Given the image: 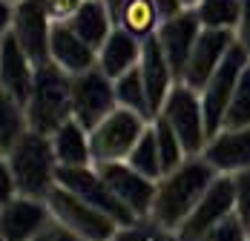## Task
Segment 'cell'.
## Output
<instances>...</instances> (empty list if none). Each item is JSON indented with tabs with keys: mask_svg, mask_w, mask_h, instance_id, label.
I'll return each instance as SVG.
<instances>
[{
	"mask_svg": "<svg viewBox=\"0 0 250 241\" xmlns=\"http://www.w3.org/2000/svg\"><path fill=\"white\" fill-rule=\"evenodd\" d=\"M216 175L219 172L201 155H190L181 167L164 172L155 181V201H152L150 218L164 230L175 233L184 224V218L193 213V207L201 201V195L207 193Z\"/></svg>",
	"mask_w": 250,
	"mask_h": 241,
	"instance_id": "cell-1",
	"label": "cell"
},
{
	"mask_svg": "<svg viewBox=\"0 0 250 241\" xmlns=\"http://www.w3.org/2000/svg\"><path fill=\"white\" fill-rule=\"evenodd\" d=\"M3 158H6V164L12 169L18 195L43 198L46 201L52 187L58 184V158H55L49 135H43L38 129H26L23 138Z\"/></svg>",
	"mask_w": 250,
	"mask_h": 241,
	"instance_id": "cell-2",
	"label": "cell"
},
{
	"mask_svg": "<svg viewBox=\"0 0 250 241\" xmlns=\"http://www.w3.org/2000/svg\"><path fill=\"white\" fill-rule=\"evenodd\" d=\"M23 106L29 129L52 135L61 123L72 118V75L52 60L41 63L35 69V83Z\"/></svg>",
	"mask_w": 250,
	"mask_h": 241,
	"instance_id": "cell-3",
	"label": "cell"
},
{
	"mask_svg": "<svg viewBox=\"0 0 250 241\" xmlns=\"http://www.w3.org/2000/svg\"><path fill=\"white\" fill-rule=\"evenodd\" d=\"M46 204H49L55 224L72 230L86 241H109L115 236V230L121 227L112 216H106L104 210L92 207L89 201H83L81 195H75L72 190H66L61 184L52 187V193L46 195Z\"/></svg>",
	"mask_w": 250,
	"mask_h": 241,
	"instance_id": "cell-4",
	"label": "cell"
},
{
	"mask_svg": "<svg viewBox=\"0 0 250 241\" xmlns=\"http://www.w3.org/2000/svg\"><path fill=\"white\" fill-rule=\"evenodd\" d=\"M150 120L126 106L112 109L98 126L89 129V149H92V164H112V161H126L132 146L144 135Z\"/></svg>",
	"mask_w": 250,
	"mask_h": 241,
	"instance_id": "cell-5",
	"label": "cell"
},
{
	"mask_svg": "<svg viewBox=\"0 0 250 241\" xmlns=\"http://www.w3.org/2000/svg\"><path fill=\"white\" fill-rule=\"evenodd\" d=\"M158 118H164L175 129V135L181 138L187 155H201V149L210 141V132H207V123H204V109H201L199 89H193L184 80H178L170 89V95L164 100Z\"/></svg>",
	"mask_w": 250,
	"mask_h": 241,
	"instance_id": "cell-6",
	"label": "cell"
},
{
	"mask_svg": "<svg viewBox=\"0 0 250 241\" xmlns=\"http://www.w3.org/2000/svg\"><path fill=\"white\" fill-rule=\"evenodd\" d=\"M250 63V52L239 40L230 46V52L225 55V60L219 63V69L210 75V80L201 86V109H204V123H207V132L216 135L225 123V112L230 106V98L233 89L239 83V78L245 72V66Z\"/></svg>",
	"mask_w": 250,
	"mask_h": 241,
	"instance_id": "cell-7",
	"label": "cell"
},
{
	"mask_svg": "<svg viewBox=\"0 0 250 241\" xmlns=\"http://www.w3.org/2000/svg\"><path fill=\"white\" fill-rule=\"evenodd\" d=\"M112 109H118V98L115 80L109 75L101 72L98 66L72 75V118L83 129L98 126Z\"/></svg>",
	"mask_w": 250,
	"mask_h": 241,
	"instance_id": "cell-8",
	"label": "cell"
},
{
	"mask_svg": "<svg viewBox=\"0 0 250 241\" xmlns=\"http://www.w3.org/2000/svg\"><path fill=\"white\" fill-rule=\"evenodd\" d=\"M236 213V190H233V175L219 172L201 201L193 207V213L184 218V224L175 230L178 241H199L213 224Z\"/></svg>",
	"mask_w": 250,
	"mask_h": 241,
	"instance_id": "cell-9",
	"label": "cell"
},
{
	"mask_svg": "<svg viewBox=\"0 0 250 241\" xmlns=\"http://www.w3.org/2000/svg\"><path fill=\"white\" fill-rule=\"evenodd\" d=\"M58 184L72 190L75 195H81L83 201H89L92 207L104 210L106 216H112L121 227L132 224L135 218L126 210L124 204L115 198V193L109 190V184L104 181V175L98 172L95 164H86V167H58Z\"/></svg>",
	"mask_w": 250,
	"mask_h": 241,
	"instance_id": "cell-10",
	"label": "cell"
},
{
	"mask_svg": "<svg viewBox=\"0 0 250 241\" xmlns=\"http://www.w3.org/2000/svg\"><path fill=\"white\" fill-rule=\"evenodd\" d=\"M104 181L115 198L132 213V218H150L152 201H155V181L132 169L126 161H112V164H95Z\"/></svg>",
	"mask_w": 250,
	"mask_h": 241,
	"instance_id": "cell-11",
	"label": "cell"
},
{
	"mask_svg": "<svg viewBox=\"0 0 250 241\" xmlns=\"http://www.w3.org/2000/svg\"><path fill=\"white\" fill-rule=\"evenodd\" d=\"M52 20L43 0H18L15 18H12V35L26 49V55L35 60V66L49 63V35Z\"/></svg>",
	"mask_w": 250,
	"mask_h": 241,
	"instance_id": "cell-12",
	"label": "cell"
},
{
	"mask_svg": "<svg viewBox=\"0 0 250 241\" xmlns=\"http://www.w3.org/2000/svg\"><path fill=\"white\" fill-rule=\"evenodd\" d=\"M55 224L49 213V204L43 198L15 195L0 210V233L6 241H32L43 233H49Z\"/></svg>",
	"mask_w": 250,
	"mask_h": 241,
	"instance_id": "cell-13",
	"label": "cell"
},
{
	"mask_svg": "<svg viewBox=\"0 0 250 241\" xmlns=\"http://www.w3.org/2000/svg\"><path fill=\"white\" fill-rule=\"evenodd\" d=\"M233 43H236V32L233 29H204L201 26L181 80L201 92V86L210 80V75L219 69V63L225 60V55L230 52Z\"/></svg>",
	"mask_w": 250,
	"mask_h": 241,
	"instance_id": "cell-14",
	"label": "cell"
},
{
	"mask_svg": "<svg viewBox=\"0 0 250 241\" xmlns=\"http://www.w3.org/2000/svg\"><path fill=\"white\" fill-rule=\"evenodd\" d=\"M199 32H201V23H199L196 9H184L181 15L161 20L158 32H155L158 43H161L167 60H170V66H173L175 80L184 78V69H187V60H190V52L196 46Z\"/></svg>",
	"mask_w": 250,
	"mask_h": 241,
	"instance_id": "cell-15",
	"label": "cell"
},
{
	"mask_svg": "<svg viewBox=\"0 0 250 241\" xmlns=\"http://www.w3.org/2000/svg\"><path fill=\"white\" fill-rule=\"evenodd\" d=\"M201 158L216 172H225V175L250 169V126L219 129L201 149Z\"/></svg>",
	"mask_w": 250,
	"mask_h": 241,
	"instance_id": "cell-16",
	"label": "cell"
},
{
	"mask_svg": "<svg viewBox=\"0 0 250 241\" xmlns=\"http://www.w3.org/2000/svg\"><path fill=\"white\" fill-rule=\"evenodd\" d=\"M49 60L63 72L78 75L98 66V49H92L66 20H55L49 35Z\"/></svg>",
	"mask_w": 250,
	"mask_h": 241,
	"instance_id": "cell-17",
	"label": "cell"
},
{
	"mask_svg": "<svg viewBox=\"0 0 250 241\" xmlns=\"http://www.w3.org/2000/svg\"><path fill=\"white\" fill-rule=\"evenodd\" d=\"M138 69H141V78H144V86H147V98H150V109H152V120L155 115L161 112L164 100L170 95L175 83V75H173V66L164 55V49L158 43V38H144L141 43V60H138Z\"/></svg>",
	"mask_w": 250,
	"mask_h": 241,
	"instance_id": "cell-18",
	"label": "cell"
},
{
	"mask_svg": "<svg viewBox=\"0 0 250 241\" xmlns=\"http://www.w3.org/2000/svg\"><path fill=\"white\" fill-rule=\"evenodd\" d=\"M35 69H38L35 60L26 55V49L18 43V38L12 32H6L0 38V86L26 103L32 83H35Z\"/></svg>",
	"mask_w": 250,
	"mask_h": 241,
	"instance_id": "cell-19",
	"label": "cell"
},
{
	"mask_svg": "<svg viewBox=\"0 0 250 241\" xmlns=\"http://www.w3.org/2000/svg\"><path fill=\"white\" fill-rule=\"evenodd\" d=\"M141 43H144V40H138V38L129 35L126 29L112 26L109 38H106L98 49V69L106 72L112 80L121 78L124 72H129V69H135L138 60H141Z\"/></svg>",
	"mask_w": 250,
	"mask_h": 241,
	"instance_id": "cell-20",
	"label": "cell"
},
{
	"mask_svg": "<svg viewBox=\"0 0 250 241\" xmlns=\"http://www.w3.org/2000/svg\"><path fill=\"white\" fill-rule=\"evenodd\" d=\"M49 138H52L55 158H58V167H86V164H92L89 129H83L75 118L61 123Z\"/></svg>",
	"mask_w": 250,
	"mask_h": 241,
	"instance_id": "cell-21",
	"label": "cell"
},
{
	"mask_svg": "<svg viewBox=\"0 0 250 241\" xmlns=\"http://www.w3.org/2000/svg\"><path fill=\"white\" fill-rule=\"evenodd\" d=\"M66 23L72 26L92 49H101V43L109 38V32L115 26V18H112V12L106 9L104 0H83V6Z\"/></svg>",
	"mask_w": 250,
	"mask_h": 241,
	"instance_id": "cell-22",
	"label": "cell"
},
{
	"mask_svg": "<svg viewBox=\"0 0 250 241\" xmlns=\"http://www.w3.org/2000/svg\"><path fill=\"white\" fill-rule=\"evenodd\" d=\"M115 26H121L129 35H135L138 40H144L158 32L161 15H158L152 0H124L118 15H115Z\"/></svg>",
	"mask_w": 250,
	"mask_h": 241,
	"instance_id": "cell-23",
	"label": "cell"
},
{
	"mask_svg": "<svg viewBox=\"0 0 250 241\" xmlns=\"http://www.w3.org/2000/svg\"><path fill=\"white\" fill-rule=\"evenodd\" d=\"M26 129H29V120H26L23 100H18L12 92L0 86V155H6L18 144Z\"/></svg>",
	"mask_w": 250,
	"mask_h": 241,
	"instance_id": "cell-24",
	"label": "cell"
},
{
	"mask_svg": "<svg viewBox=\"0 0 250 241\" xmlns=\"http://www.w3.org/2000/svg\"><path fill=\"white\" fill-rule=\"evenodd\" d=\"M115 98H118V106H126V109L144 115L147 120H152L147 86H144V78H141V69L138 66L124 72L121 78H115Z\"/></svg>",
	"mask_w": 250,
	"mask_h": 241,
	"instance_id": "cell-25",
	"label": "cell"
},
{
	"mask_svg": "<svg viewBox=\"0 0 250 241\" xmlns=\"http://www.w3.org/2000/svg\"><path fill=\"white\" fill-rule=\"evenodd\" d=\"M199 23L204 29H233L239 26L242 15V0H201L196 6Z\"/></svg>",
	"mask_w": 250,
	"mask_h": 241,
	"instance_id": "cell-26",
	"label": "cell"
},
{
	"mask_svg": "<svg viewBox=\"0 0 250 241\" xmlns=\"http://www.w3.org/2000/svg\"><path fill=\"white\" fill-rule=\"evenodd\" d=\"M126 164L132 169H138L141 175H147L152 181H158L164 175V167H161V155H158V146H155V129H152V120L150 126L144 129V135L138 138V144L132 146Z\"/></svg>",
	"mask_w": 250,
	"mask_h": 241,
	"instance_id": "cell-27",
	"label": "cell"
},
{
	"mask_svg": "<svg viewBox=\"0 0 250 241\" xmlns=\"http://www.w3.org/2000/svg\"><path fill=\"white\" fill-rule=\"evenodd\" d=\"M152 129H155V146H158L164 172L181 167L190 155H187V149H184V144H181V138L175 135V129L164 118H158V115H155V120H152Z\"/></svg>",
	"mask_w": 250,
	"mask_h": 241,
	"instance_id": "cell-28",
	"label": "cell"
},
{
	"mask_svg": "<svg viewBox=\"0 0 250 241\" xmlns=\"http://www.w3.org/2000/svg\"><path fill=\"white\" fill-rule=\"evenodd\" d=\"M236 126H250V63L245 66V72L233 89L230 106L225 112V123H222V129H236Z\"/></svg>",
	"mask_w": 250,
	"mask_h": 241,
	"instance_id": "cell-29",
	"label": "cell"
},
{
	"mask_svg": "<svg viewBox=\"0 0 250 241\" xmlns=\"http://www.w3.org/2000/svg\"><path fill=\"white\" fill-rule=\"evenodd\" d=\"M109 241H178V236L155 224L152 218H135L132 224L118 227Z\"/></svg>",
	"mask_w": 250,
	"mask_h": 241,
	"instance_id": "cell-30",
	"label": "cell"
},
{
	"mask_svg": "<svg viewBox=\"0 0 250 241\" xmlns=\"http://www.w3.org/2000/svg\"><path fill=\"white\" fill-rule=\"evenodd\" d=\"M199 241H250V233H248V224L233 213V216L222 218L219 224H213Z\"/></svg>",
	"mask_w": 250,
	"mask_h": 241,
	"instance_id": "cell-31",
	"label": "cell"
},
{
	"mask_svg": "<svg viewBox=\"0 0 250 241\" xmlns=\"http://www.w3.org/2000/svg\"><path fill=\"white\" fill-rule=\"evenodd\" d=\"M233 190H236V216L250 227V169L233 172Z\"/></svg>",
	"mask_w": 250,
	"mask_h": 241,
	"instance_id": "cell-32",
	"label": "cell"
},
{
	"mask_svg": "<svg viewBox=\"0 0 250 241\" xmlns=\"http://www.w3.org/2000/svg\"><path fill=\"white\" fill-rule=\"evenodd\" d=\"M43 6H46L52 20H69L83 6V0H43Z\"/></svg>",
	"mask_w": 250,
	"mask_h": 241,
	"instance_id": "cell-33",
	"label": "cell"
},
{
	"mask_svg": "<svg viewBox=\"0 0 250 241\" xmlns=\"http://www.w3.org/2000/svg\"><path fill=\"white\" fill-rule=\"evenodd\" d=\"M18 195V187H15V178H12V169L6 164V158L0 155V210Z\"/></svg>",
	"mask_w": 250,
	"mask_h": 241,
	"instance_id": "cell-34",
	"label": "cell"
},
{
	"mask_svg": "<svg viewBox=\"0 0 250 241\" xmlns=\"http://www.w3.org/2000/svg\"><path fill=\"white\" fill-rule=\"evenodd\" d=\"M236 40L250 52V0H242V15H239V26H236Z\"/></svg>",
	"mask_w": 250,
	"mask_h": 241,
	"instance_id": "cell-35",
	"label": "cell"
},
{
	"mask_svg": "<svg viewBox=\"0 0 250 241\" xmlns=\"http://www.w3.org/2000/svg\"><path fill=\"white\" fill-rule=\"evenodd\" d=\"M152 3H155V9H158L161 20L175 18V15H181V12H184V3H181V0H152Z\"/></svg>",
	"mask_w": 250,
	"mask_h": 241,
	"instance_id": "cell-36",
	"label": "cell"
},
{
	"mask_svg": "<svg viewBox=\"0 0 250 241\" xmlns=\"http://www.w3.org/2000/svg\"><path fill=\"white\" fill-rule=\"evenodd\" d=\"M12 18H15V3L12 0H0V38L6 32H12Z\"/></svg>",
	"mask_w": 250,
	"mask_h": 241,
	"instance_id": "cell-37",
	"label": "cell"
},
{
	"mask_svg": "<svg viewBox=\"0 0 250 241\" xmlns=\"http://www.w3.org/2000/svg\"><path fill=\"white\" fill-rule=\"evenodd\" d=\"M49 241H86V239H81L78 233L66 230V227H61V224H52L49 227Z\"/></svg>",
	"mask_w": 250,
	"mask_h": 241,
	"instance_id": "cell-38",
	"label": "cell"
},
{
	"mask_svg": "<svg viewBox=\"0 0 250 241\" xmlns=\"http://www.w3.org/2000/svg\"><path fill=\"white\" fill-rule=\"evenodd\" d=\"M104 3H106V9H109V12H112V18H115V15H118V9H121V3H124V0H104Z\"/></svg>",
	"mask_w": 250,
	"mask_h": 241,
	"instance_id": "cell-39",
	"label": "cell"
},
{
	"mask_svg": "<svg viewBox=\"0 0 250 241\" xmlns=\"http://www.w3.org/2000/svg\"><path fill=\"white\" fill-rule=\"evenodd\" d=\"M181 3H184V9H196L201 0H181Z\"/></svg>",
	"mask_w": 250,
	"mask_h": 241,
	"instance_id": "cell-40",
	"label": "cell"
},
{
	"mask_svg": "<svg viewBox=\"0 0 250 241\" xmlns=\"http://www.w3.org/2000/svg\"><path fill=\"white\" fill-rule=\"evenodd\" d=\"M32 241H49V233H43V236H38V239H32Z\"/></svg>",
	"mask_w": 250,
	"mask_h": 241,
	"instance_id": "cell-41",
	"label": "cell"
},
{
	"mask_svg": "<svg viewBox=\"0 0 250 241\" xmlns=\"http://www.w3.org/2000/svg\"><path fill=\"white\" fill-rule=\"evenodd\" d=\"M0 241H6V239H3V233H0Z\"/></svg>",
	"mask_w": 250,
	"mask_h": 241,
	"instance_id": "cell-42",
	"label": "cell"
},
{
	"mask_svg": "<svg viewBox=\"0 0 250 241\" xmlns=\"http://www.w3.org/2000/svg\"><path fill=\"white\" fill-rule=\"evenodd\" d=\"M12 3H18V0H12Z\"/></svg>",
	"mask_w": 250,
	"mask_h": 241,
	"instance_id": "cell-43",
	"label": "cell"
}]
</instances>
